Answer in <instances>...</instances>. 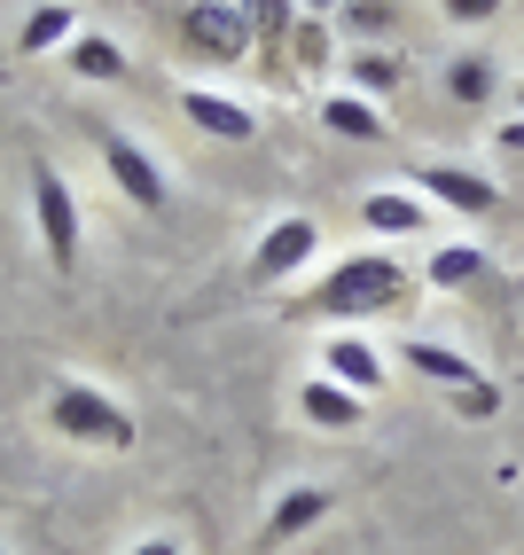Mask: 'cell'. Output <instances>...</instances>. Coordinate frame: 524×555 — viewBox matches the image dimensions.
Listing matches in <instances>:
<instances>
[{
	"instance_id": "cell-10",
	"label": "cell",
	"mask_w": 524,
	"mask_h": 555,
	"mask_svg": "<svg viewBox=\"0 0 524 555\" xmlns=\"http://www.w3.org/2000/svg\"><path fill=\"white\" fill-rule=\"evenodd\" d=\"M180 118H189L196 133H212V141H258V109L243 102V94H219V87H180Z\"/></svg>"
},
{
	"instance_id": "cell-20",
	"label": "cell",
	"mask_w": 524,
	"mask_h": 555,
	"mask_svg": "<svg viewBox=\"0 0 524 555\" xmlns=\"http://www.w3.org/2000/svg\"><path fill=\"white\" fill-rule=\"evenodd\" d=\"M71 40H79V16L71 9H31L24 31H16V48H31V55H63Z\"/></svg>"
},
{
	"instance_id": "cell-5",
	"label": "cell",
	"mask_w": 524,
	"mask_h": 555,
	"mask_svg": "<svg viewBox=\"0 0 524 555\" xmlns=\"http://www.w3.org/2000/svg\"><path fill=\"white\" fill-rule=\"evenodd\" d=\"M314 258H321V219L282 211V219H267V228H258L243 282H251V289H274V282H290V274H306Z\"/></svg>"
},
{
	"instance_id": "cell-23",
	"label": "cell",
	"mask_w": 524,
	"mask_h": 555,
	"mask_svg": "<svg viewBox=\"0 0 524 555\" xmlns=\"http://www.w3.org/2000/svg\"><path fill=\"white\" fill-rule=\"evenodd\" d=\"M384 24H392L384 0H345V16H336V31H384Z\"/></svg>"
},
{
	"instance_id": "cell-3",
	"label": "cell",
	"mask_w": 524,
	"mask_h": 555,
	"mask_svg": "<svg viewBox=\"0 0 524 555\" xmlns=\"http://www.w3.org/2000/svg\"><path fill=\"white\" fill-rule=\"evenodd\" d=\"M31 235H40V258L55 274H79L87 211H79V196H71V180L55 165H31Z\"/></svg>"
},
{
	"instance_id": "cell-6",
	"label": "cell",
	"mask_w": 524,
	"mask_h": 555,
	"mask_svg": "<svg viewBox=\"0 0 524 555\" xmlns=\"http://www.w3.org/2000/svg\"><path fill=\"white\" fill-rule=\"evenodd\" d=\"M423 204H438V211H455V219H494L501 211V180L494 172H477V165H455V157H431V165H416V180H407Z\"/></svg>"
},
{
	"instance_id": "cell-12",
	"label": "cell",
	"mask_w": 524,
	"mask_h": 555,
	"mask_svg": "<svg viewBox=\"0 0 524 555\" xmlns=\"http://www.w3.org/2000/svg\"><path fill=\"white\" fill-rule=\"evenodd\" d=\"M297 423H314L329 438H353L368 423V399L345 391V384H329V376H306V384H297Z\"/></svg>"
},
{
	"instance_id": "cell-21",
	"label": "cell",
	"mask_w": 524,
	"mask_h": 555,
	"mask_svg": "<svg viewBox=\"0 0 524 555\" xmlns=\"http://www.w3.org/2000/svg\"><path fill=\"white\" fill-rule=\"evenodd\" d=\"M446 406H455V415H470V423H494V415H501V384L477 376V384H462V391H446Z\"/></svg>"
},
{
	"instance_id": "cell-11",
	"label": "cell",
	"mask_w": 524,
	"mask_h": 555,
	"mask_svg": "<svg viewBox=\"0 0 524 555\" xmlns=\"http://www.w3.org/2000/svg\"><path fill=\"white\" fill-rule=\"evenodd\" d=\"M314 118H321V133H336V141H392V109L368 102V94H353V87H329V94L314 102Z\"/></svg>"
},
{
	"instance_id": "cell-25",
	"label": "cell",
	"mask_w": 524,
	"mask_h": 555,
	"mask_svg": "<svg viewBox=\"0 0 524 555\" xmlns=\"http://www.w3.org/2000/svg\"><path fill=\"white\" fill-rule=\"evenodd\" d=\"M494 150H501V157H524V118H501V126H494Z\"/></svg>"
},
{
	"instance_id": "cell-9",
	"label": "cell",
	"mask_w": 524,
	"mask_h": 555,
	"mask_svg": "<svg viewBox=\"0 0 524 555\" xmlns=\"http://www.w3.org/2000/svg\"><path fill=\"white\" fill-rule=\"evenodd\" d=\"M329 516H336V493H329V486H314V477H297V486H282V493H274L267 525H258V547H290V540H306L314 525H329Z\"/></svg>"
},
{
	"instance_id": "cell-4",
	"label": "cell",
	"mask_w": 524,
	"mask_h": 555,
	"mask_svg": "<svg viewBox=\"0 0 524 555\" xmlns=\"http://www.w3.org/2000/svg\"><path fill=\"white\" fill-rule=\"evenodd\" d=\"M94 157H102L110 189H118L133 211H165V204H172V172L157 165V150H141L133 133H118V126H94Z\"/></svg>"
},
{
	"instance_id": "cell-18",
	"label": "cell",
	"mask_w": 524,
	"mask_h": 555,
	"mask_svg": "<svg viewBox=\"0 0 524 555\" xmlns=\"http://www.w3.org/2000/svg\"><path fill=\"white\" fill-rule=\"evenodd\" d=\"M446 94H455L462 109H494L501 102V70H494V55H455V63H446Z\"/></svg>"
},
{
	"instance_id": "cell-1",
	"label": "cell",
	"mask_w": 524,
	"mask_h": 555,
	"mask_svg": "<svg viewBox=\"0 0 524 555\" xmlns=\"http://www.w3.org/2000/svg\"><path fill=\"white\" fill-rule=\"evenodd\" d=\"M416 306V274H407V258L392 250H353V258H336V267L297 298V313H314L329 328H360V321H376V313H407Z\"/></svg>"
},
{
	"instance_id": "cell-24",
	"label": "cell",
	"mask_w": 524,
	"mask_h": 555,
	"mask_svg": "<svg viewBox=\"0 0 524 555\" xmlns=\"http://www.w3.org/2000/svg\"><path fill=\"white\" fill-rule=\"evenodd\" d=\"M126 555H189V540H180V532H141Z\"/></svg>"
},
{
	"instance_id": "cell-14",
	"label": "cell",
	"mask_w": 524,
	"mask_h": 555,
	"mask_svg": "<svg viewBox=\"0 0 524 555\" xmlns=\"http://www.w3.org/2000/svg\"><path fill=\"white\" fill-rule=\"evenodd\" d=\"M392 360H407V376H423V384H438V391H462V384H477V376H485V367H477L470 352L438 345V337H407Z\"/></svg>"
},
{
	"instance_id": "cell-17",
	"label": "cell",
	"mask_w": 524,
	"mask_h": 555,
	"mask_svg": "<svg viewBox=\"0 0 524 555\" xmlns=\"http://www.w3.org/2000/svg\"><path fill=\"white\" fill-rule=\"evenodd\" d=\"M399 79H407V63H399L392 48H345V87H353V94L392 102V94H399Z\"/></svg>"
},
{
	"instance_id": "cell-19",
	"label": "cell",
	"mask_w": 524,
	"mask_h": 555,
	"mask_svg": "<svg viewBox=\"0 0 524 555\" xmlns=\"http://www.w3.org/2000/svg\"><path fill=\"white\" fill-rule=\"evenodd\" d=\"M290 70H306V79L336 70V24H321V16H297V31H290Z\"/></svg>"
},
{
	"instance_id": "cell-7",
	"label": "cell",
	"mask_w": 524,
	"mask_h": 555,
	"mask_svg": "<svg viewBox=\"0 0 524 555\" xmlns=\"http://www.w3.org/2000/svg\"><path fill=\"white\" fill-rule=\"evenodd\" d=\"M180 40H189V55L204 63H243L251 55V16H243V0H196L189 16H180Z\"/></svg>"
},
{
	"instance_id": "cell-2",
	"label": "cell",
	"mask_w": 524,
	"mask_h": 555,
	"mask_svg": "<svg viewBox=\"0 0 524 555\" xmlns=\"http://www.w3.org/2000/svg\"><path fill=\"white\" fill-rule=\"evenodd\" d=\"M48 430L71 438V447H94V454H126L133 447V415L87 376H55L48 384Z\"/></svg>"
},
{
	"instance_id": "cell-16",
	"label": "cell",
	"mask_w": 524,
	"mask_h": 555,
	"mask_svg": "<svg viewBox=\"0 0 524 555\" xmlns=\"http://www.w3.org/2000/svg\"><path fill=\"white\" fill-rule=\"evenodd\" d=\"M63 63H71V79H87V87H118L126 79V48L110 40V31H87V24H79V40L63 48Z\"/></svg>"
},
{
	"instance_id": "cell-8",
	"label": "cell",
	"mask_w": 524,
	"mask_h": 555,
	"mask_svg": "<svg viewBox=\"0 0 524 555\" xmlns=\"http://www.w3.org/2000/svg\"><path fill=\"white\" fill-rule=\"evenodd\" d=\"M314 360H321L314 376H329V384H345V391H360V399H376V391L392 384V352H376V345L360 337V328H329Z\"/></svg>"
},
{
	"instance_id": "cell-22",
	"label": "cell",
	"mask_w": 524,
	"mask_h": 555,
	"mask_svg": "<svg viewBox=\"0 0 524 555\" xmlns=\"http://www.w3.org/2000/svg\"><path fill=\"white\" fill-rule=\"evenodd\" d=\"M509 0H438V16L455 24V31H485V24H501Z\"/></svg>"
},
{
	"instance_id": "cell-13",
	"label": "cell",
	"mask_w": 524,
	"mask_h": 555,
	"mask_svg": "<svg viewBox=\"0 0 524 555\" xmlns=\"http://www.w3.org/2000/svg\"><path fill=\"white\" fill-rule=\"evenodd\" d=\"M360 228L368 235H438V204H423L416 189H376V196H360Z\"/></svg>"
},
{
	"instance_id": "cell-27",
	"label": "cell",
	"mask_w": 524,
	"mask_h": 555,
	"mask_svg": "<svg viewBox=\"0 0 524 555\" xmlns=\"http://www.w3.org/2000/svg\"><path fill=\"white\" fill-rule=\"evenodd\" d=\"M516 109H524V87H516Z\"/></svg>"
},
{
	"instance_id": "cell-26",
	"label": "cell",
	"mask_w": 524,
	"mask_h": 555,
	"mask_svg": "<svg viewBox=\"0 0 524 555\" xmlns=\"http://www.w3.org/2000/svg\"><path fill=\"white\" fill-rule=\"evenodd\" d=\"M297 16H321V24H336V16H345V0H297Z\"/></svg>"
},
{
	"instance_id": "cell-15",
	"label": "cell",
	"mask_w": 524,
	"mask_h": 555,
	"mask_svg": "<svg viewBox=\"0 0 524 555\" xmlns=\"http://www.w3.org/2000/svg\"><path fill=\"white\" fill-rule=\"evenodd\" d=\"M485 282V250L477 243H431V258H423V289H446V298H462V289H477Z\"/></svg>"
}]
</instances>
